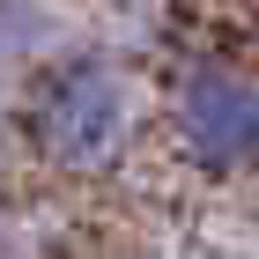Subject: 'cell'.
<instances>
[{
	"instance_id": "obj_3",
	"label": "cell",
	"mask_w": 259,
	"mask_h": 259,
	"mask_svg": "<svg viewBox=\"0 0 259 259\" xmlns=\"http://www.w3.org/2000/svg\"><path fill=\"white\" fill-rule=\"evenodd\" d=\"M45 30H52V22H45V8H37V0H15V8L0 0V52H37V45H45Z\"/></svg>"
},
{
	"instance_id": "obj_1",
	"label": "cell",
	"mask_w": 259,
	"mask_h": 259,
	"mask_svg": "<svg viewBox=\"0 0 259 259\" xmlns=\"http://www.w3.org/2000/svg\"><path fill=\"white\" fill-rule=\"evenodd\" d=\"M22 148L60 178H104L134 148V81L111 52L67 45L22 81Z\"/></svg>"
},
{
	"instance_id": "obj_2",
	"label": "cell",
	"mask_w": 259,
	"mask_h": 259,
	"mask_svg": "<svg viewBox=\"0 0 259 259\" xmlns=\"http://www.w3.org/2000/svg\"><path fill=\"white\" fill-rule=\"evenodd\" d=\"M163 126L178 163L200 178H259V74L230 60H185L163 89Z\"/></svg>"
}]
</instances>
